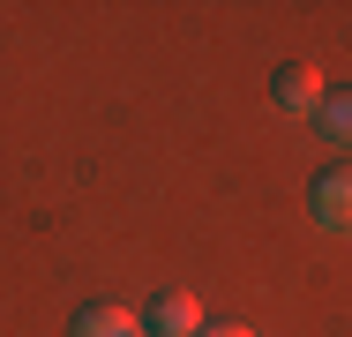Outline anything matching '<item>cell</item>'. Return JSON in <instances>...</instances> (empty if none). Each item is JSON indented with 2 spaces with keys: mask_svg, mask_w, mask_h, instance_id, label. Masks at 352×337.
I'll list each match as a JSON object with an SVG mask.
<instances>
[{
  "mask_svg": "<svg viewBox=\"0 0 352 337\" xmlns=\"http://www.w3.org/2000/svg\"><path fill=\"white\" fill-rule=\"evenodd\" d=\"M315 128L330 135L338 150H352V90H330V98H322V113H315Z\"/></svg>",
  "mask_w": 352,
  "mask_h": 337,
  "instance_id": "obj_5",
  "label": "cell"
},
{
  "mask_svg": "<svg viewBox=\"0 0 352 337\" xmlns=\"http://www.w3.org/2000/svg\"><path fill=\"white\" fill-rule=\"evenodd\" d=\"M142 330H150V337H195V330H203L195 292H157V300H150V315H142Z\"/></svg>",
  "mask_w": 352,
  "mask_h": 337,
  "instance_id": "obj_2",
  "label": "cell"
},
{
  "mask_svg": "<svg viewBox=\"0 0 352 337\" xmlns=\"http://www.w3.org/2000/svg\"><path fill=\"white\" fill-rule=\"evenodd\" d=\"M322 67H307V61H292V67H278V105L285 113H300V120H315L322 113Z\"/></svg>",
  "mask_w": 352,
  "mask_h": 337,
  "instance_id": "obj_3",
  "label": "cell"
},
{
  "mask_svg": "<svg viewBox=\"0 0 352 337\" xmlns=\"http://www.w3.org/2000/svg\"><path fill=\"white\" fill-rule=\"evenodd\" d=\"M307 210H315V225H330V232H352V157H345V165H330V173H315V188H307Z\"/></svg>",
  "mask_w": 352,
  "mask_h": 337,
  "instance_id": "obj_1",
  "label": "cell"
},
{
  "mask_svg": "<svg viewBox=\"0 0 352 337\" xmlns=\"http://www.w3.org/2000/svg\"><path fill=\"white\" fill-rule=\"evenodd\" d=\"M75 337H142V315H128V307H82Z\"/></svg>",
  "mask_w": 352,
  "mask_h": 337,
  "instance_id": "obj_4",
  "label": "cell"
},
{
  "mask_svg": "<svg viewBox=\"0 0 352 337\" xmlns=\"http://www.w3.org/2000/svg\"><path fill=\"white\" fill-rule=\"evenodd\" d=\"M195 337H255V330H248V323H203Z\"/></svg>",
  "mask_w": 352,
  "mask_h": 337,
  "instance_id": "obj_6",
  "label": "cell"
},
{
  "mask_svg": "<svg viewBox=\"0 0 352 337\" xmlns=\"http://www.w3.org/2000/svg\"><path fill=\"white\" fill-rule=\"evenodd\" d=\"M142 337H150V330H142Z\"/></svg>",
  "mask_w": 352,
  "mask_h": 337,
  "instance_id": "obj_7",
  "label": "cell"
}]
</instances>
